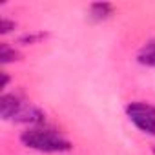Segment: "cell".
Instances as JSON below:
<instances>
[{"mask_svg": "<svg viewBox=\"0 0 155 155\" xmlns=\"http://www.w3.org/2000/svg\"><path fill=\"white\" fill-rule=\"evenodd\" d=\"M126 115L137 130L155 137V106L153 104H148L142 101L130 102L126 106Z\"/></svg>", "mask_w": 155, "mask_h": 155, "instance_id": "3957f363", "label": "cell"}, {"mask_svg": "<svg viewBox=\"0 0 155 155\" xmlns=\"http://www.w3.org/2000/svg\"><path fill=\"white\" fill-rule=\"evenodd\" d=\"M0 111L6 120H17V122H29L33 126L40 124L44 120V115L38 108H35L31 102L22 101L17 95H2L0 101Z\"/></svg>", "mask_w": 155, "mask_h": 155, "instance_id": "7a4b0ae2", "label": "cell"}, {"mask_svg": "<svg viewBox=\"0 0 155 155\" xmlns=\"http://www.w3.org/2000/svg\"><path fill=\"white\" fill-rule=\"evenodd\" d=\"M20 140L26 148L37 150L42 153H62L71 150V142L62 133L51 128H42V126H31L20 135Z\"/></svg>", "mask_w": 155, "mask_h": 155, "instance_id": "6da1fadb", "label": "cell"}, {"mask_svg": "<svg viewBox=\"0 0 155 155\" xmlns=\"http://www.w3.org/2000/svg\"><path fill=\"white\" fill-rule=\"evenodd\" d=\"M17 57H18V53L15 51V48H9L8 44H2V49H0V58H2L4 64L17 60Z\"/></svg>", "mask_w": 155, "mask_h": 155, "instance_id": "8992f818", "label": "cell"}, {"mask_svg": "<svg viewBox=\"0 0 155 155\" xmlns=\"http://www.w3.org/2000/svg\"><path fill=\"white\" fill-rule=\"evenodd\" d=\"M90 13L95 20H106L113 15V6L111 4H93L90 8Z\"/></svg>", "mask_w": 155, "mask_h": 155, "instance_id": "5b68a950", "label": "cell"}, {"mask_svg": "<svg viewBox=\"0 0 155 155\" xmlns=\"http://www.w3.org/2000/svg\"><path fill=\"white\" fill-rule=\"evenodd\" d=\"M11 28L15 29V22H8L6 18H2V22H0V29H2V33H9Z\"/></svg>", "mask_w": 155, "mask_h": 155, "instance_id": "52a82bcc", "label": "cell"}, {"mask_svg": "<svg viewBox=\"0 0 155 155\" xmlns=\"http://www.w3.org/2000/svg\"><path fill=\"white\" fill-rule=\"evenodd\" d=\"M137 60L144 66L155 68V40H151V42H148L146 46L140 48V51L137 55Z\"/></svg>", "mask_w": 155, "mask_h": 155, "instance_id": "277c9868", "label": "cell"}]
</instances>
